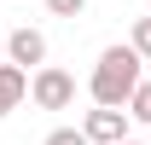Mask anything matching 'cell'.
Listing matches in <instances>:
<instances>
[{"instance_id":"6da1fadb","label":"cell","mask_w":151,"mask_h":145,"mask_svg":"<svg viewBox=\"0 0 151 145\" xmlns=\"http://www.w3.org/2000/svg\"><path fill=\"white\" fill-rule=\"evenodd\" d=\"M139 75H145V58L134 47H105L93 58V75H87V99L93 105H128V93H134Z\"/></svg>"},{"instance_id":"7a4b0ae2","label":"cell","mask_w":151,"mask_h":145,"mask_svg":"<svg viewBox=\"0 0 151 145\" xmlns=\"http://www.w3.org/2000/svg\"><path fill=\"white\" fill-rule=\"evenodd\" d=\"M29 99L41 110H70L76 105V75L58 70V64H35L29 70Z\"/></svg>"},{"instance_id":"3957f363","label":"cell","mask_w":151,"mask_h":145,"mask_svg":"<svg viewBox=\"0 0 151 145\" xmlns=\"http://www.w3.org/2000/svg\"><path fill=\"white\" fill-rule=\"evenodd\" d=\"M128 128H134V116H128L122 105H93L87 116H81V134H87L93 145H116Z\"/></svg>"},{"instance_id":"277c9868","label":"cell","mask_w":151,"mask_h":145,"mask_svg":"<svg viewBox=\"0 0 151 145\" xmlns=\"http://www.w3.org/2000/svg\"><path fill=\"white\" fill-rule=\"evenodd\" d=\"M6 58H12V64H23V70L47 64V35H41L35 23H18V29L6 35Z\"/></svg>"},{"instance_id":"5b68a950","label":"cell","mask_w":151,"mask_h":145,"mask_svg":"<svg viewBox=\"0 0 151 145\" xmlns=\"http://www.w3.org/2000/svg\"><path fill=\"white\" fill-rule=\"evenodd\" d=\"M23 99H29V70L12 64V58H0V116H12Z\"/></svg>"},{"instance_id":"8992f818","label":"cell","mask_w":151,"mask_h":145,"mask_svg":"<svg viewBox=\"0 0 151 145\" xmlns=\"http://www.w3.org/2000/svg\"><path fill=\"white\" fill-rule=\"evenodd\" d=\"M122 110H128L139 128H151V81H145V75L134 81V93H128V105H122Z\"/></svg>"},{"instance_id":"52a82bcc","label":"cell","mask_w":151,"mask_h":145,"mask_svg":"<svg viewBox=\"0 0 151 145\" xmlns=\"http://www.w3.org/2000/svg\"><path fill=\"white\" fill-rule=\"evenodd\" d=\"M128 47H134V52L151 64V12H145V18H134V29H128Z\"/></svg>"},{"instance_id":"ba28073f","label":"cell","mask_w":151,"mask_h":145,"mask_svg":"<svg viewBox=\"0 0 151 145\" xmlns=\"http://www.w3.org/2000/svg\"><path fill=\"white\" fill-rule=\"evenodd\" d=\"M41 145H93V139H87L81 128H52V134H47Z\"/></svg>"},{"instance_id":"9c48e42d","label":"cell","mask_w":151,"mask_h":145,"mask_svg":"<svg viewBox=\"0 0 151 145\" xmlns=\"http://www.w3.org/2000/svg\"><path fill=\"white\" fill-rule=\"evenodd\" d=\"M47 12H52V18H81L87 0H47Z\"/></svg>"},{"instance_id":"30bf717a","label":"cell","mask_w":151,"mask_h":145,"mask_svg":"<svg viewBox=\"0 0 151 145\" xmlns=\"http://www.w3.org/2000/svg\"><path fill=\"white\" fill-rule=\"evenodd\" d=\"M116 145H145V139H134V134H122V139H116Z\"/></svg>"},{"instance_id":"8fae6325","label":"cell","mask_w":151,"mask_h":145,"mask_svg":"<svg viewBox=\"0 0 151 145\" xmlns=\"http://www.w3.org/2000/svg\"><path fill=\"white\" fill-rule=\"evenodd\" d=\"M0 58H6V35H0Z\"/></svg>"},{"instance_id":"7c38bea8","label":"cell","mask_w":151,"mask_h":145,"mask_svg":"<svg viewBox=\"0 0 151 145\" xmlns=\"http://www.w3.org/2000/svg\"><path fill=\"white\" fill-rule=\"evenodd\" d=\"M145 6H151V0H145Z\"/></svg>"}]
</instances>
